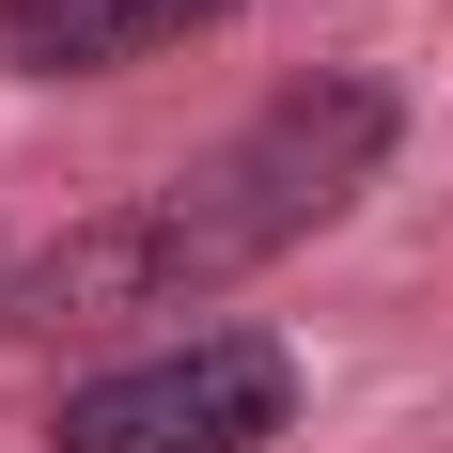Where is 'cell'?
I'll return each mask as SVG.
<instances>
[{"instance_id": "3", "label": "cell", "mask_w": 453, "mask_h": 453, "mask_svg": "<svg viewBox=\"0 0 453 453\" xmlns=\"http://www.w3.org/2000/svg\"><path fill=\"white\" fill-rule=\"evenodd\" d=\"M234 0H0V63L16 79H126L157 47L219 32Z\"/></svg>"}, {"instance_id": "2", "label": "cell", "mask_w": 453, "mask_h": 453, "mask_svg": "<svg viewBox=\"0 0 453 453\" xmlns=\"http://www.w3.org/2000/svg\"><path fill=\"white\" fill-rule=\"evenodd\" d=\"M281 422H297V344L219 313V328H173V344L79 375L47 407V453H266Z\"/></svg>"}, {"instance_id": "1", "label": "cell", "mask_w": 453, "mask_h": 453, "mask_svg": "<svg viewBox=\"0 0 453 453\" xmlns=\"http://www.w3.org/2000/svg\"><path fill=\"white\" fill-rule=\"evenodd\" d=\"M391 141H407L391 79H297V94H266L219 157H188L173 188H141L126 219H79L16 297H0V313H32V328L203 313V297H234L250 266H281L297 234H328L375 173H391Z\"/></svg>"}]
</instances>
